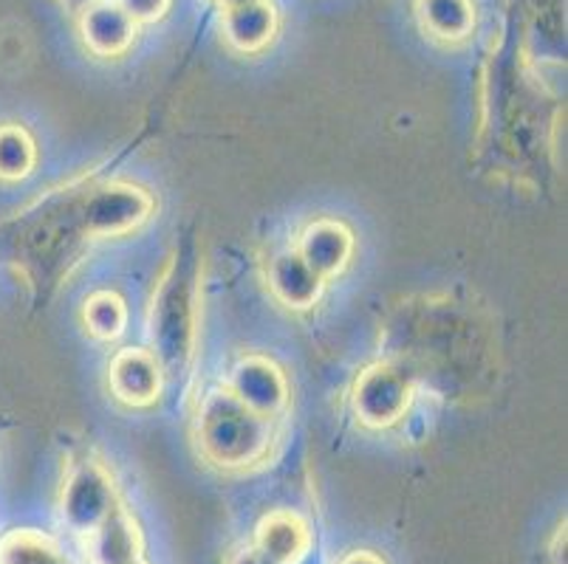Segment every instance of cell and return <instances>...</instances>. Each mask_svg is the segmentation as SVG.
Instances as JSON below:
<instances>
[{"label":"cell","instance_id":"cell-1","mask_svg":"<svg viewBox=\"0 0 568 564\" xmlns=\"http://www.w3.org/2000/svg\"><path fill=\"white\" fill-rule=\"evenodd\" d=\"M199 441L213 463L224 469H244L266 454L272 423L268 416L250 410L232 392H213L201 403Z\"/></svg>","mask_w":568,"mask_h":564},{"label":"cell","instance_id":"cell-2","mask_svg":"<svg viewBox=\"0 0 568 564\" xmlns=\"http://www.w3.org/2000/svg\"><path fill=\"white\" fill-rule=\"evenodd\" d=\"M113 509H116V489L105 469H100L97 463L80 465L65 483L63 500H60L65 525L74 534L91 536Z\"/></svg>","mask_w":568,"mask_h":564},{"label":"cell","instance_id":"cell-3","mask_svg":"<svg viewBox=\"0 0 568 564\" xmlns=\"http://www.w3.org/2000/svg\"><path fill=\"white\" fill-rule=\"evenodd\" d=\"M151 198L136 186L111 184L97 189L85 204V224L97 235H122L151 215Z\"/></svg>","mask_w":568,"mask_h":564},{"label":"cell","instance_id":"cell-4","mask_svg":"<svg viewBox=\"0 0 568 564\" xmlns=\"http://www.w3.org/2000/svg\"><path fill=\"white\" fill-rule=\"evenodd\" d=\"M139 25L116 0H91L80 9L82 43L97 57H122L136 40Z\"/></svg>","mask_w":568,"mask_h":564},{"label":"cell","instance_id":"cell-5","mask_svg":"<svg viewBox=\"0 0 568 564\" xmlns=\"http://www.w3.org/2000/svg\"><path fill=\"white\" fill-rule=\"evenodd\" d=\"M407 398H410V387H407L405 376L394 367H376L356 381V416L371 427H387V423L399 421Z\"/></svg>","mask_w":568,"mask_h":564},{"label":"cell","instance_id":"cell-6","mask_svg":"<svg viewBox=\"0 0 568 564\" xmlns=\"http://www.w3.org/2000/svg\"><path fill=\"white\" fill-rule=\"evenodd\" d=\"M224 40L241 54H257L266 49L277 34V12L268 0H255L244 7L224 9L221 18Z\"/></svg>","mask_w":568,"mask_h":564},{"label":"cell","instance_id":"cell-7","mask_svg":"<svg viewBox=\"0 0 568 564\" xmlns=\"http://www.w3.org/2000/svg\"><path fill=\"white\" fill-rule=\"evenodd\" d=\"M230 392L237 401H244L250 410L268 418L286 403V381L275 365L263 359H246L244 365H237Z\"/></svg>","mask_w":568,"mask_h":564},{"label":"cell","instance_id":"cell-8","mask_svg":"<svg viewBox=\"0 0 568 564\" xmlns=\"http://www.w3.org/2000/svg\"><path fill=\"white\" fill-rule=\"evenodd\" d=\"M255 547L268 558H275L277 564H297L312 547V531L301 516L281 511L257 525Z\"/></svg>","mask_w":568,"mask_h":564},{"label":"cell","instance_id":"cell-9","mask_svg":"<svg viewBox=\"0 0 568 564\" xmlns=\"http://www.w3.org/2000/svg\"><path fill=\"white\" fill-rule=\"evenodd\" d=\"M162 376L153 356L142 350H125L119 353L111 367V387L116 398L128 403H151L156 398Z\"/></svg>","mask_w":568,"mask_h":564},{"label":"cell","instance_id":"cell-10","mask_svg":"<svg viewBox=\"0 0 568 564\" xmlns=\"http://www.w3.org/2000/svg\"><path fill=\"white\" fill-rule=\"evenodd\" d=\"M297 255L320 274V277H332L339 268L348 263L351 257V235L334 221H320V224L308 226L303 235Z\"/></svg>","mask_w":568,"mask_h":564},{"label":"cell","instance_id":"cell-11","mask_svg":"<svg viewBox=\"0 0 568 564\" xmlns=\"http://www.w3.org/2000/svg\"><path fill=\"white\" fill-rule=\"evenodd\" d=\"M422 29L442 43H462L475 29L473 0H416Z\"/></svg>","mask_w":568,"mask_h":564},{"label":"cell","instance_id":"cell-12","mask_svg":"<svg viewBox=\"0 0 568 564\" xmlns=\"http://www.w3.org/2000/svg\"><path fill=\"white\" fill-rule=\"evenodd\" d=\"M94 558L97 564H133L139 562L142 540H139V527L133 516L122 505L108 514V520L97 527L94 534Z\"/></svg>","mask_w":568,"mask_h":564},{"label":"cell","instance_id":"cell-13","mask_svg":"<svg viewBox=\"0 0 568 564\" xmlns=\"http://www.w3.org/2000/svg\"><path fill=\"white\" fill-rule=\"evenodd\" d=\"M268 279H272V288H275L277 299H283L292 308H308V305H314V299L320 297V288H323V277L297 252L277 257L272 263Z\"/></svg>","mask_w":568,"mask_h":564},{"label":"cell","instance_id":"cell-14","mask_svg":"<svg viewBox=\"0 0 568 564\" xmlns=\"http://www.w3.org/2000/svg\"><path fill=\"white\" fill-rule=\"evenodd\" d=\"M0 564H74V558L38 531H9L0 536Z\"/></svg>","mask_w":568,"mask_h":564},{"label":"cell","instance_id":"cell-15","mask_svg":"<svg viewBox=\"0 0 568 564\" xmlns=\"http://www.w3.org/2000/svg\"><path fill=\"white\" fill-rule=\"evenodd\" d=\"M38 162L32 136L20 124H0V181H20Z\"/></svg>","mask_w":568,"mask_h":564},{"label":"cell","instance_id":"cell-16","mask_svg":"<svg viewBox=\"0 0 568 564\" xmlns=\"http://www.w3.org/2000/svg\"><path fill=\"white\" fill-rule=\"evenodd\" d=\"M85 322L91 328V334L102 336V339H113V336L122 334V325H125V308L111 294H100L88 302L85 308Z\"/></svg>","mask_w":568,"mask_h":564},{"label":"cell","instance_id":"cell-17","mask_svg":"<svg viewBox=\"0 0 568 564\" xmlns=\"http://www.w3.org/2000/svg\"><path fill=\"white\" fill-rule=\"evenodd\" d=\"M116 3L125 9L128 18L136 25L156 23V20H162L164 14L170 12V7H173V0H116Z\"/></svg>","mask_w":568,"mask_h":564},{"label":"cell","instance_id":"cell-18","mask_svg":"<svg viewBox=\"0 0 568 564\" xmlns=\"http://www.w3.org/2000/svg\"><path fill=\"white\" fill-rule=\"evenodd\" d=\"M230 564H277V562L275 558H268L266 553L257 551V547L252 545V547H246V551H237L235 556H232Z\"/></svg>","mask_w":568,"mask_h":564},{"label":"cell","instance_id":"cell-19","mask_svg":"<svg viewBox=\"0 0 568 564\" xmlns=\"http://www.w3.org/2000/svg\"><path fill=\"white\" fill-rule=\"evenodd\" d=\"M337 564H385V562H382V558L371 551H356V553H348V556L339 558Z\"/></svg>","mask_w":568,"mask_h":564},{"label":"cell","instance_id":"cell-20","mask_svg":"<svg viewBox=\"0 0 568 564\" xmlns=\"http://www.w3.org/2000/svg\"><path fill=\"white\" fill-rule=\"evenodd\" d=\"M551 562L566 564V531H560L555 540V547H551Z\"/></svg>","mask_w":568,"mask_h":564},{"label":"cell","instance_id":"cell-21","mask_svg":"<svg viewBox=\"0 0 568 564\" xmlns=\"http://www.w3.org/2000/svg\"><path fill=\"white\" fill-rule=\"evenodd\" d=\"M221 9H232V7H244V3H255V0H215Z\"/></svg>","mask_w":568,"mask_h":564},{"label":"cell","instance_id":"cell-22","mask_svg":"<svg viewBox=\"0 0 568 564\" xmlns=\"http://www.w3.org/2000/svg\"><path fill=\"white\" fill-rule=\"evenodd\" d=\"M65 3H69V7H74V9H82V7H88L91 0H65Z\"/></svg>","mask_w":568,"mask_h":564},{"label":"cell","instance_id":"cell-23","mask_svg":"<svg viewBox=\"0 0 568 564\" xmlns=\"http://www.w3.org/2000/svg\"><path fill=\"white\" fill-rule=\"evenodd\" d=\"M133 564H144V562H133Z\"/></svg>","mask_w":568,"mask_h":564}]
</instances>
